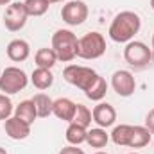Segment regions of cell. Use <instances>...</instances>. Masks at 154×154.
<instances>
[{
    "mask_svg": "<svg viewBox=\"0 0 154 154\" xmlns=\"http://www.w3.org/2000/svg\"><path fill=\"white\" fill-rule=\"evenodd\" d=\"M140 27H142V20L136 13L122 11L113 18L108 34L115 43H129L140 32Z\"/></svg>",
    "mask_w": 154,
    "mask_h": 154,
    "instance_id": "6da1fadb",
    "label": "cell"
},
{
    "mask_svg": "<svg viewBox=\"0 0 154 154\" xmlns=\"http://www.w3.org/2000/svg\"><path fill=\"white\" fill-rule=\"evenodd\" d=\"M23 4H25V9H27L29 16H43L50 7L48 0H25Z\"/></svg>",
    "mask_w": 154,
    "mask_h": 154,
    "instance_id": "603a6c76",
    "label": "cell"
},
{
    "mask_svg": "<svg viewBox=\"0 0 154 154\" xmlns=\"http://www.w3.org/2000/svg\"><path fill=\"white\" fill-rule=\"evenodd\" d=\"M97 77H99V74L95 70H91L88 66H81V65H68L63 70V79L68 84L75 86L82 91H88L93 86V82L97 81Z\"/></svg>",
    "mask_w": 154,
    "mask_h": 154,
    "instance_id": "277c9868",
    "label": "cell"
},
{
    "mask_svg": "<svg viewBox=\"0 0 154 154\" xmlns=\"http://www.w3.org/2000/svg\"><path fill=\"white\" fill-rule=\"evenodd\" d=\"M56 2H65V0H48V4H56Z\"/></svg>",
    "mask_w": 154,
    "mask_h": 154,
    "instance_id": "f1b7e54d",
    "label": "cell"
},
{
    "mask_svg": "<svg viewBox=\"0 0 154 154\" xmlns=\"http://www.w3.org/2000/svg\"><path fill=\"white\" fill-rule=\"evenodd\" d=\"M106 52V39L100 32L93 31L79 38V48H77V57L81 59H99Z\"/></svg>",
    "mask_w": 154,
    "mask_h": 154,
    "instance_id": "3957f363",
    "label": "cell"
},
{
    "mask_svg": "<svg viewBox=\"0 0 154 154\" xmlns=\"http://www.w3.org/2000/svg\"><path fill=\"white\" fill-rule=\"evenodd\" d=\"M4 129H5V134L11 140H25L31 134V124H27V122H23L16 116L7 118L5 124H4Z\"/></svg>",
    "mask_w": 154,
    "mask_h": 154,
    "instance_id": "8fae6325",
    "label": "cell"
},
{
    "mask_svg": "<svg viewBox=\"0 0 154 154\" xmlns=\"http://www.w3.org/2000/svg\"><path fill=\"white\" fill-rule=\"evenodd\" d=\"M145 127L154 134V108L147 113V116H145Z\"/></svg>",
    "mask_w": 154,
    "mask_h": 154,
    "instance_id": "4316f807",
    "label": "cell"
},
{
    "mask_svg": "<svg viewBox=\"0 0 154 154\" xmlns=\"http://www.w3.org/2000/svg\"><path fill=\"white\" fill-rule=\"evenodd\" d=\"M95 154H108V152H102V151H99V152H95Z\"/></svg>",
    "mask_w": 154,
    "mask_h": 154,
    "instance_id": "d6a6232c",
    "label": "cell"
},
{
    "mask_svg": "<svg viewBox=\"0 0 154 154\" xmlns=\"http://www.w3.org/2000/svg\"><path fill=\"white\" fill-rule=\"evenodd\" d=\"M11 4V0H0V5H9Z\"/></svg>",
    "mask_w": 154,
    "mask_h": 154,
    "instance_id": "83f0119b",
    "label": "cell"
},
{
    "mask_svg": "<svg viewBox=\"0 0 154 154\" xmlns=\"http://www.w3.org/2000/svg\"><path fill=\"white\" fill-rule=\"evenodd\" d=\"M91 111L84 106V104H77L75 108V116H74V124L77 125H81V127H84V129H88L90 127V124H91Z\"/></svg>",
    "mask_w": 154,
    "mask_h": 154,
    "instance_id": "cb8c5ba5",
    "label": "cell"
},
{
    "mask_svg": "<svg viewBox=\"0 0 154 154\" xmlns=\"http://www.w3.org/2000/svg\"><path fill=\"white\" fill-rule=\"evenodd\" d=\"M131 134H133V125H127V124H120L116 125L111 133V140L115 145L120 147H129V140H131Z\"/></svg>",
    "mask_w": 154,
    "mask_h": 154,
    "instance_id": "d6986e66",
    "label": "cell"
},
{
    "mask_svg": "<svg viewBox=\"0 0 154 154\" xmlns=\"http://www.w3.org/2000/svg\"><path fill=\"white\" fill-rule=\"evenodd\" d=\"M109 142V134L106 133V129L102 127H95V129H88L86 133V143L93 149H102L106 147Z\"/></svg>",
    "mask_w": 154,
    "mask_h": 154,
    "instance_id": "2e32d148",
    "label": "cell"
},
{
    "mask_svg": "<svg viewBox=\"0 0 154 154\" xmlns=\"http://www.w3.org/2000/svg\"><path fill=\"white\" fill-rule=\"evenodd\" d=\"M106 91H108V82H106V79L104 77H97V81L93 82V86L88 90V91H84V95L90 99V100H95V102H100L104 97H106Z\"/></svg>",
    "mask_w": 154,
    "mask_h": 154,
    "instance_id": "7402d4cb",
    "label": "cell"
},
{
    "mask_svg": "<svg viewBox=\"0 0 154 154\" xmlns=\"http://www.w3.org/2000/svg\"><path fill=\"white\" fill-rule=\"evenodd\" d=\"M14 116L32 125L34 120L38 118V111H36L34 102H32V100H22V102L14 108Z\"/></svg>",
    "mask_w": 154,
    "mask_h": 154,
    "instance_id": "9a60e30c",
    "label": "cell"
},
{
    "mask_svg": "<svg viewBox=\"0 0 154 154\" xmlns=\"http://www.w3.org/2000/svg\"><path fill=\"white\" fill-rule=\"evenodd\" d=\"M27 18H29V14L25 9V4L23 2H13L7 5V9L4 13V25L7 31L16 32V31L25 27Z\"/></svg>",
    "mask_w": 154,
    "mask_h": 154,
    "instance_id": "52a82bcc",
    "label": "cell"
},
{
    "mask_svg": "<svg viewBox=\"0 0 154 154\" xmlns=\"http://www.w3.org/2000/svg\"><path fill=\"white\" fill-rule=\"evenodd\" d=\"M151 50H152V56H154V34H152V47H151Z\"/></svg>",
    "mask_w": 154,
    "mask_h": 154,
    "instance_id": "4dcf8cb0",
    "label": "cell"
},
{
    "mask_svg": "<svg viewBox=\"0 0 154 154\" xmlns=\"http://www.w3.org/2000/svg\"><path fill=\"white\" fill-rule=\"evenodd\" d=\"M151 140H152V133L145 125H133V134H131V140H129V147L142 149V147L149 145Z\"/></svg>",
    "mask_w": 154,
    "mask_h": 154,
    "instance_id": "5bb4252c",
    "label": "cell"
},
{
    "mask_svg": "<svg viewBox=\"0 0 154 154\" xmlns=\"http://www.w3.org/2000/svg\"><path fill=\"white\" fill-rule=\"evenodd\" d=\"M5 52H7V57L13 63H22V61H25L29 57L31 47H29V43L25 39H13V41H9Z\"/></svg>",
    "mask_w": 154,
    "mask_h": 154,
    "instance_id": "4fadbf2b",
    "label": "cell"
},
{
    "mask_svg": "<svg viewBox=\"0 0 154 154\" xmlns=\"http://www.w3.org/2000/svg\"><path fill=\"white\" fill-rule=\"evenodd\" d=\"M129 154H138V152H129Z\"/></svg>",
    "mask_w": 154,
    "mask_h": 154,
    "instance_id": "836d02e7",
    "label": "cell"
},
{
    "mask_svg": "<svg viewBox=\"0 0 154 154\" xmlns=\"http://www.w3.org/2000/svg\"><path fill=\"white\" fill-rule=\"evenodd\" d=\"M152 50L143 41H129L124 48V59L133 68H145L152 61Z\"/></svg>",
    "mask_w": 154,
    "mask_h": 154,
    "instance_id": "8992f818",
    "label": "cell"
},
{
    "mask_svg": "<svg viewBox=\"0 0 154 154\" xmlns=\"http://www.w3.org/2000/svg\"><path fill=\"white\" fill-rule=\"evenodd\" d=\"M31 82H32L34 88L43 91V90H48L54 84V75L48 68H36L31 75Z\"/></svg>",
    "mask_w": 154,
    "mask_h": 154,
    "instance_id": "e0dca14e",
    "label": "cell"
},
{
    "mask_svg": "<svg viewBox=\"0 0 154 154\" xmlns=\"http://www.w3.org/2000/svg\"><path fill=\"white\" fill-rule=\"evenodd\" d=\"M88 13H90L88 11V5L82 0H70V2H66L63 5L61 18H63L65 23H68L72 27H77V25H81V23L86 22Z\"/></svg>",
    "mask_w": 154,
    "mask_h": 154,
    "instance_id": "ba28073f",
    "label": "cell"
},
{
    "mask_svg": "<svg viewBox=\"0 0 154 154\" xmlns=\"http://www.w3.org/2000/svg\"><path fill=\"white\" fill-rule=\"evenodd\" d=\"M0 154H7V151H5L4 147H0Z\"/></svg>",
    "mask_w": 154,
    "mask_h": 154,
    "instance_id": "f546056e",
    "label": "cell"
},
{
    "mask_svg": "<svg viewBox=\"0 0 154 154\" xmlns=\"http://www.w3.org/2000/svg\"><path fill=\"white\" fill-rule=\"evenodd\" d=\"M29 82L27 74L18 68V66H7L4 68L2 75H0V91L5 95H14L18 91H22Z\"/></svg>",
    "mask_w": 154,
    "mask_h": 154,
    "instance_id": "5b68a950",
    "label": "cell"
},
{
    "mask_svg": "<svg viewBox=\"0 0 154 154\" xmlns=\"http://www.w3.org/2000/svg\"><path fill=\"white\" fill-rule=\"evenodd\" d=\"M13 113H14V108H13L11 99L5 93H0V120L5 122L7 118H11Z\"/></svg>",
    "mask_w": 154,
    "mask_h": 154,
    "instance_id": "d4e9b609",
    "label": "cell"
},
{
    "mask_svg": "<svg viewBox=\"0 0 154 154\" xmlns=\"http://www.w3.org/2000/svg\"><path fill=\"white\" fill-rule=\"evenodd\" d=\"M34 61H36L38 68H48V70H50V68H52L59 59H57V54L54 52V48L45 47V48H39L38 52H36Z\"/></svg>",
    "mask_w": 154,
    "mask_h": 154,
    "instance_id": "ac0fdd59",
    "label": "cell"
},
{
    "mask_svg": "<svg viewBox=\"0 0 154 154\" xmlns=\"http://www.w3.org/2000/svg\"><path fill=\"white\" fill-rule=\"evenodd\" d=\"M111 86L118 97H131L136 90V81L129 70H116L111 75Z\"/></svg>",
    "mask_w": 154,
    "mask_h": 154,
    "instance_id": "9c48e42d",
    "label": "cell"
},
{
    "mask_svg": "<svg viewBox=\"0 0 154 154\" xmlns=\"http://www.w3.org/2000/svg\"><path fill=\"white\" fill-rule=\"evenodd\" d=\"M151 7H152V11H154V0H151Z\"/></svg>",
    "mask_w": 154,
    "mask_h": 154,
    "instance_id": "1f68e13d",
    "label": "cell"
},
{
    "mask_svg": "<svg viewBox=\"0 0 154 154\" xmlns=\"http://www.w3.org/2000/svg\"><path fill=\"white\" fill-rule=\"evenodd\" d=\"M86 133H88V129H84V127L74 124V122H70V125L66 127L65 138H66V142L70 145H81L82 142H86Z\"/></svg>",
    "mask_w": 154,
    "mask_h": 154,
    "instance_id": "ffe728a7",
    "label": "cell"
},
{
    "mask_svg": "<svg viewBox=\"0 0 154 154\" xmlns=\"http://www.w3.org/2000/svg\"><path fill=\"white\" fill-rule=\"evenodd\" d=\"M59 154H84V151L79 149V145H66L59 151Z\"/></svg>",
    "mask_w": 154,
    "mask_h": 154,
    "instance_id": "484cf974",
    "label": "cell"
},
{
    "mask_svg": "<svg viewBox=\"0 0 154 154\" xmlns=\"http://www.w3.org/2000/svg\"><path fill=\"white\" fill-rule=\"evenodd\" d=\"M91 116H93V122H95L99 127L106 129V127H111V125L115 124L116 111L111 104H108V102H99V104L93 108Z\"/></svg>",
    "mask_w": 154,
    "mask_h": 154,
    "instance_id": "30bf717a",
    "label": "cell"
},
{
    "mask_svg": "<svg viewBox=\"0 0 154 154\" xmlns=\"http://www.w3.org/2000/svg\"><path fill=\"white\" fill-rule=\"evenodd\" d=\"M52 48L57 54V59L63 63H70L77 57L79 39L72 31L59 29L52 34Z\"/></svg>",
    "mask_w": 154,
    "mask_h": 154,
    "instance_id": "7a4b0ae2",
    "label": "cell"
},
{
    "mask_svg": "<svg viewBox=\"0 0 154 154\" xmlns=\"http://www.w3.org/2000/svg\"><path fill=\"white\" fill-rule=\"evenodd\" d=\"M75 108H77V104L74 100L61 97V99H56V100H54L52 115L57 116L59 120H65V122L70 124V122L74 120V116H75Z\"/></svg>",
    "mask_w": 154,
    "mask_h": 154,
    "instance_id": "7c38bea8",
    "label": "cell"
},
{
    "mask_svg": "<svg viewBox=\"0 0 154 154\" xmlns=\"http://www.w3.org/2000/svg\"><path fill=\"white\" fill-rule=\"evenodd\" d=\"M32 102H34V106H36V111H38L39 118H47L48 115H52L54 100H52L48 95H45V93H38V95H34Z\"/></svg>",
    "mask_w": 154,
    "mask_h": 154,
    "instance_id": "44dd1931",
    "label": "cell"
}]
</instances>
